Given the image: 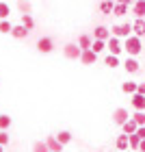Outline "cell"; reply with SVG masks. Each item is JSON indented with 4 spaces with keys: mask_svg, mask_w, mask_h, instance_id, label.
<instances>
[{
    "mask_svg": "<svg viewBox=\"0 0 145 152\" xmlns=\"http://www.w3.org/2000/svg\"><path fill=\"white\" fill-rule=\"evenodd\" d=\"M132 120L139 124V126H145V111H136V113L132 115Z\"/></svg>",
    "mask_w": 145,
    "mask_h": 152,
    "instance_id": "30",
    "label": "cell"
},
{
    "mask_svg": "<svg viewBox=\"0 0 145 152\" xmlns=\"http://www.w3.org/2000/svg\"><path fill=\"white\" fill-rule=\"evenodd\" d=\"M13 31V24L9 22V20H0V33H4V35H11Z\"/></svg>",
    "mask_w": 145,
    "mask_h": 152,
    "instance_id": "22",
    "label": "cell"
},
{
    "mask_svg": "<svg viewBox=\"0 0 145 152\" xmlns=\"http://www.w3.org/2000/svg\"><path fill=\"white\" fill-rule=\"evenodd\" d=\"M117 152H121V150H117Z\"/></svg>",
    "mask_w": 145,
    "mask_h": 152,
    "instance_id": "39",
    "label": "cell"
},
{
    "mask_svg": "<svg viewBox=\"0 0 145 152\" xmlns=\"http://www.w3.org/2000/svg\"><path fill=\"white\" fill-rule=\"evenodd\" d=\"M126 13H128V4H119V2H117L115 4V9H113V15H126Z\"/></svg>",
    "mask_w": 145,
    "mask_h": 152,
    "instance_id": "24",
    "label": "cell"
},
{
    "mask_svg": "<svg viewBox=\"0 0 145 152\" xmlns=\"http://www.w3.org/2000/svg\"><path fill=\"white\" fill-rule=\"evenodd\" d=\"M115 2H119V4H128V7H132V4H134V0H115Z\"/></svg>",
    "mask_w": 145,
    "mask_h": 152,
    "instance_id": "33",
    "label": "cell"
},
{
    "mask_svg": "<svg viewBox=\"0 0 145 152\" xmlns=\"http://www.w3.org/2000/svg\"><path fill=\"white\" fill-rule=\"evenodd\" d=\"M123 67H126V72H130V74H134V72H139V61H136L134 57H128L126 61H123Z\"/></svg>",
    "mask_w": 145,
    "mask_h": 152,
    "instance_id": "11",
    "label": "cell"
},
{
    "mask_svg": "<svg viewBox=\"0 0 145 152\" xmlns=\"http://www.w3.org/2000/svg\"><path fill=\"white\" fill-rule=\"evenodd\" d=\"M22 24L26 26V28H33V26H35V20H33V15H30V13H24V15H22Z\"/></svg>",
    "mask_w": 145,
    "mask_h": 152,
    "instance_id": "25",
    "label": "cell"
},
{
    "mask_svg": "<svg viewBox=\"0 0 145 152\" xmlns=\"http://www.w3.org/2000/svg\"><path fill=\"white\" fill-rule=\"evenodd\" d=\"M115 4L117 2H113V0H102V2H100V11L104 13V15H110L113 9H115Z\"/></svg>",
    "mask_w": 145,
    "mask_h": 152,
    "instance_id": "18",
    "label": "cell"
},
{
    "mask_svg": "<svg viewBox=\"0 0 145 152\" xmlns=\"http://www.w3.org/2000/svg\"><path fill=\"white\" fill-rule=\"evenodd\" d=\"M78 46L82 48V50H91L93 37H91V35H80V37H78Z\"/></svg>",
    "mask_w": 145,
    "mask_h": 152,
    "instance_id": "17",
    "label": "cell"
},
{
    "mask_svg": "<svg viewBox=\"0 0 145 152\" xmlns=\"http://www.w3.org/2000/svg\"><path fill=\"white\" fill-rule=\"evenodd\" d=\"M28 33H30V31H28V28H26V26H24V24H17V26H13V31H11V35H13V37H15V39H24L26 35H28Z\"/></svg>",
    "mask_w": 145,
    "mask_h": 152,
    "instance_id": "13",
    "label": "cell"
},
{
    "mask_svg": "<svg viewBox=\"0 0 145 152\" xmlns=\"http://www.w3.org/2000/svg\"><path fill=\"white\" fill-rule=\"evenodd\" d=\"M104 65H108V67H117V65H121V61H119V57H115V54H106Z\"/></svg>",
    "mask_w": 145,
    "mask_h": 152,
    "instance_id": "21",
    "label": "cell"
},
{
    "mask_svg": "<svg viewBox=\"0 0 145 152\" xmlns=\"http://www.w3.org/2000/svg\"><path fill=\"white\" fill-rule=\"evenodd\" d=\"M143 46H145V37H143Z\"/></svg>",
    "mask_w": 145,
    "mask_h": 152,
    "instance_id": "38",
    "label": "cell"
},
{
    "mask_svg": "<svg viewBox=\"0 0 145 152\" xmlns=\"http://www.w3.org/2000/svg\"><path fill=\"white\" fill-rule=\"evenodd\" d=\"M136 135H139L141 139H145V126H139V130H136Z\"/></svg>",
    "mask_w": 145,
    "mask_h": 152,
    "instance_id": "34",
    "label": "cell"
},
{
    "mask_svg": "<svg viewBox=\"0 0 145 152\" xmlns=\"http://www.w3.org/2000/svg\"><path fill=\"white\" fill-rule=\"evenodd\" d=\"M110 33H113L115 37H119V39H128L130 35H132V24H130V22H123V24H115L113 28H110Z\"/></svg>",
    "mask_w": 145,
    "mask_h": 152,
    "instance_id": "2",
    "label": "cell"
},
{
    "mask_svg": "<svg viewBox=\"0 0 145 152\" xmlns=\"http://www.w3.org/2000/svg\"><path fill=\"white\" fill-rule=\"evenodd\" d=\"M130 117H132V115L128 113V109H121V107H119V109H115V111H113V122L117 124V126H123Z\"/></svg>",
    "mask_w": 145,
    "mask_h": 152,
    "instance_id": "5",
    "label": "cell"
},
{
    "mask_svg": "<svg viewBox=\"0 0 145 152\" xmlns=\"http://www.w3.org/2000/svg\"><path fill=\"white\" fill-rule=\"evenodd\" d=\"M132 35L136 37H145V18H136L134 22H132Z\"/></svg>",
    "mask_w": 145,
    "mask_h": 152,
    "instance_id": "7",
    "label": "cell"
},
{
    "mask_svg": "<svg viewBox=\"0 0 145 152\" xmlns=\"http://www.w3.org/2000/svg\"><path fill=\"white\" fill-rule=\"evenodd\" d=\"M9 13H11V7L7 2H0V20H7V18H9Z\"/></svg>",
    "mask_w": 145,
    "mask_h": 152,
    "instance_id": "28",
    "label": "cell"
},
{
    "mask_svg": "<svg viewBox=\"0 0 145 152\" xmlns=\"http://www.w3.org/2000/svg\"><path fill=\"white\" fill-rule=\"evenodd\" d=\"M128 137H130V148H132V150H139V146H141V137L136 135V133H134V135H128Z\"/></svg>",
    "mask_w": 145,
    "mask_h": 152,
    "instance_id": "26",
    "label": "cell"
},
{
    "mask_svg": "<svg viewBox=\"0 0 145 152\" xmlns=\"http://www.w3.org/2000/svg\"><path fill=\"white\" fill-rule=\"evenodd\" d=\"M54 137H57V139L63 143V146H67V143L72 141V133H70V130H61V133H59V135H54Z\"/></svg>",
    "mask_w": 145,
    "mask_h": 152,
    "instance_id": "20",
    "label": "cell"
},
{
    "mask_svg": "<svg viewBox=\"0 0 145 152\" xmlns=\"http://www.w3.org/2000/svg\"><path fill=\"white\" fill-rule=\"evenodd\" d=\"M0 152H4V146H0Z\"/></svg>",
    "mask_w": 145,
    "mask_h": 152,
    "instance_id": "37",
    "label": "cell"
},
{
    "mask_svg": "<svg viewBox=\"0 0 145 152\" xmlns=\"http://www.w3.org/2000/svg\"><path fill=\"white\" fill-rule=\"evenodd\" d=\"M132 13H134L136 18H145V0H134Z\"/></svg>",
    "mask_w": 145,
    "mask_h": 152,
    "instance_id": "15",
    "label": "cell"
},
{
    "mask_svg": "<svg viewBox=\"0 0 145 152\" xmlns=\"http://www.w3.org/2000/svg\"><path fill=\"white\" fill-rule=\"evenodd\" d=\"M123 50L128 52V57H136L143 50V39L136 35H130L128 39H123Z\"/></svg>",
    "mask_w": 145,
    "mask_h": 152,
    "instance_id": "1",
    "label": "cell"
},
{
    "mask_svg": "<svg viewBox=\"0 0 145 152\" xmlns=\"http://www.w3.org/2000/svg\"><path fill=\"white\" fill-rule=\"evenodd\" d=\"M95 61H98V52H93V50H82V54H80V63L93 65Z\"/></svg>",
    "mask_w": 145,
    "mask_h": 152,
    "instance_id": "9",
    "label": "cell"
},
{
    "mask_svg": "<svg viewBox=\"0 0 145 152\" xmlns=\"http://www.w3.org/2000/svg\"><path fill=\"white\" fill-rule=\"evenodd\" d=\"M9 143V135H7V130H0V146H7Z\"/></svg>",
    "mask_w": 145,
    "mask_h": 152,
    "instance_id": "32",
    "label": "cell"
},
{
    "mask_svg": "<svg viewBox=\"0 0 145 152\" xmlns=\"http://www.w3.org/2000/svg\"><path fill=\"white\" fill-rule=\"evenodd\" d=\"M110 37H113V33H110V28H106V26H95V31H93V39H102V41H108Z\"/></svg>",
    "mask_w": 145,
    "mask_h": 152,
    "instance_id": "8",
    "label": "cell"
},
{
    "mask_svg": "<svg viewBox=\"0 0 145 152\" xmlns=\"http://www.w3.org/2000/svg\"><path fill=\"white\" fill-rule=\"evenodd\" d=\"M136 89H139V83H132V80H128V83H123V85H121V91L123 94H136Z\"/></svg>",
    "mask_w": 145,
    "mask_h": 152,
    "instance_id": "19",
    "label": "cell"
},
{
    "mask_svg": "<svg viewBox=\"0 0 145 152\" xmlns=\"http://www.w3.org/2000/svg\"><path fill=\"white\" fill-rule=\"evenodd\" d=\"M132 107L136 111H145V96L143 94H132Z\"/></svg>",
    "mask_w": 145,
    "mask_h": 152,
    "instance_id": "12",
    "label": "cell"
},
{
    "mask_svg": "<svg viewBox=\"0 0 145 152\" xmlns=\"http://www.w3.org/2000/svg\"><path fill=\"white\" fill-rule=\"evenodd\" d=\"M106 48H108V54H115V57H119L121 54V50H123V44H121V39L119 37H110L108 41H106Z\"/></svg>",
    "mask_w": 145,
    "mask_h": 152,
    "instance_id": "4",
    "label": "cell"
},
{
    "mask_svg": "<svg viewBox=\"0 0 145 152\" xmlns=\"http://www.w3.org/2000/svg\"><path fill=\"white\" fill-rule=\"evenodd\" d=\"M33 152H50L46 146V141H35V146H33Z\"/></svg>",
    "mask_w": 145,
    "mask_h": 152,
    "instance_id": "31",
    "label": "cell"
},
{
    "mask_svg": "<svg viewBox=\"0 0 145 152\" xmlns=\"http://www.w3.org/2000/svg\"><path fill=\"white\" fill-rule=\"evenodd\" d=\"M63 54H65L67 59L76 61V59H80V54H82V48H80L78 44H65V46H63Z\"/></svg>",
    "mask_w": 145,
    "mask_h": 152,
    "instance_id": "3",
    "label": "cell"
},
{
    "mask_svg": "<svg viewBox=\"0 0 145 152\" xmlns=\"http://www.w3.org/2000/svg\"><path fill=\"white\" fill-rule=\"evenodd\" d=\"M91 50L100 54L102 50H106V41H102V39H93V46H91Z\"/></svg>",
    "mask_w": 145,
    "mask_h": 152,
    "instance_id": "23",
    "label": "cell"
},
{
    "mask_svg": "<svg viewBox=\"0 0 145 152\" xmlns=\"http://www.w3.org/2000/svg\"><path fill=\"white\" fill-rule=\"evenodd\" d=\"M121 128H123V135H134L136 130H139V124H136V122L132 120V117H130V120H128L126 124H123Z\"/></svg>",
    "mask_w": 145,
    "mask_h": 152,
    "instance_id": "16",
    "label": "cell"
},
{
    "mask_svg": "<svg viewBox=\"0 0 145 152\" xmlns=\"http://www.w3.org/2000/svg\"><path fill=\"white\" fill-rule=\"evenodd\" d=\"M136 94H143V96H145V83H139V89H136Z\"/></svg>",
    "mask_w": 145,
    "mask_h": 152,
    "instance_id": "35",
    "label": "cell"
},
{
    "mask_svg": "<svg viewBox=\"0 0 145 152\" xmlns=\"http://www.w3.org/2000/svg\"><path fill=\"white\" fill-rule=\"evenodd\" d=\"M17 7H20V11H22V15L24 13H30V2L28 0H17Z\"/></svg>",
    "mask_w": 145,
    "mask_h": 152,
    "instance_id": "29",
    "label": "cell"
},
{
    "mask_svg": "<svg viewBox=\"0 0 145 152\" xmlns=\"http://www.w3.org/2000/svg\"><path fill=\"white\" fill-rule=\"evenodd\" d=\"M37 50L44 52V54L52 52V50H54V41H52V37H41V39L37 41Z\"/></svg>",
    "mask_w": 145,
    "mask_h": 152,
    "instance_id": "6",
    "label": "cell"
},
{
    "mask_svg": "<svg viewBox=\"0 0 145 152\" xmlns=\"http://www.w3.org/2000/svg\"><path fill=\"white\" fill-rule=\"evenodd\" d=\"M139 152H145V139H141V146H139Z\"/></svg>",
    "mask_w": 145,
    "mask_h": 152,
    "instance_id": "36",
    "label": "cell"
},
{
    "mask_svg": "<svg viewBox=\"0 0 145 152\" xmlns=\"http://www.w3.org/2000/svg\"><path fill=\"white\" fill-rule=\"evenodd\" d=\"M115 146H117V150L126 152L130 148V137L128 135H119V137H117V141H115Z\"/></svg>",
    "mask_w": 145,
    "mask_h": 152,
    "instance_id": "14",
    "label": "cell"
},
{
    "mask_svg": "<svg viewBox=\"0 0 145 152\" xmlns=\"http://www.w3.org/2000/svg\"><path fill=\"white\" fill-rule=\"evenodd\" d=\"M46 146H48V150H50V152H63V143H61L54 135H50V137L46 139Z\"/></svg>",
    "mask_w": 145,
    "mask_h": 152,
    "instance_id": "10",
    "label": "cell"
},
{
    "mask_svg": "<svg viewBox=\"0 0 145 152\" xmlns=\"http://www.w3.org/2000/svg\"><path fill=\"white\" fill-rule=\"evenodd\" d=\"M9 126H11V117L7 113H2V115H0V130H7Z\"/></svg>",
    "mask_w": 145,
    "mask_h": 152,
    "instance_id": "27",
    "label": "cell"
}]
</instances>
